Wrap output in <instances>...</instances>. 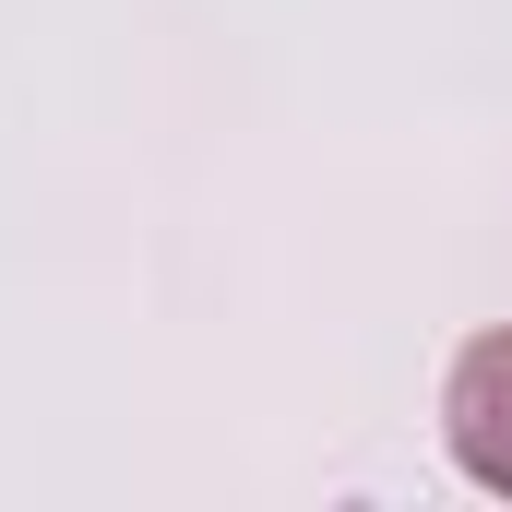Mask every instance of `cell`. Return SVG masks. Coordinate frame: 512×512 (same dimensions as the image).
Masks as SVG:
<instances>
[{"instance_id":"cell-1","label":"cell","mask_w":512,"mask_h":512,"mask_svg":"<svg viewBox=\"0 0 512 512\" xmlns=\"http://www.w3.org/2000/svg\"><path fill=\"white\" fill-rule=\"evenodd\" d=\"M441 429H453V465H465L477 489H501V501H512V334H477V346L453 358V382H441Z\"/></svg>"}]
</instances>
